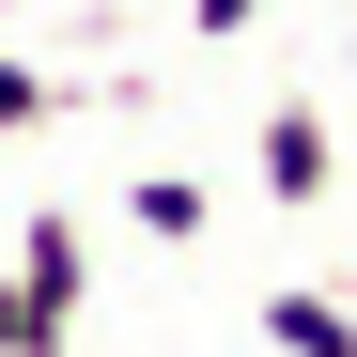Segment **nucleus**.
Masks as SVG:
<instances>
[{"mask_svg":"<svg viewBox=\"0 0 357 357\" xmlns=\"http://www.w3.org/2000/svg\"><path fill=\"white\" fill-rule=\"evenodd\" d=\"M16 295H31V357H63V342H78V295H93V233H78L63 202L16 233Z\"/></svg>","mask_w":357,"mask_h":357,"instance_id":"obj_1","label":"nucleus"},{"mask_svg":"<svg viewBox=\"0 0 357 357\" xmlns=\"http://www.w3.org/2000/svg\"><path fill=\"white\" fill-rule=\"evenodd\" d=\"M249 187H264V202H295V218L342 187V140H326V109H311V93H280L264 125H249Z\"/></svg>","mask_w":357,"mask_h":357,"instance_id":"obj_2","label":"nucleus"},{"mask_svg":"<svg viewBox=\"0 0 357 357\" xmlns=\"http://www.w3.org/2000/svg\"><path fill=\"white\" fill-rule=\"evenodd\" d=\"M264 342H280V357H357V295L280 280V295H264Z\"/></svg>","mask_w":357,"mask_h":357,"instance_id":"obj_3","label":"nucleus"},{"mask_svg":"<svg viewBox=\"0 0 357 357\" xmlns=\"http://www.w3.org/2000/svg\"><path fill=\"white\" fill-rule=\"evenodd\" d=\"M125 218L155 233V249H202V233H218V187H202V171H140V187H125Z\"/></svg>","mask_w":357,"mask_h":357,"instance_id":"obj_4","label":"nucleus"},{"mask_svg":"<svg viewBox=\"0 0 357 357\" xmlns=\"http://www.w3.org/2000/svg\"><path fill=\"white\" fill-rule=\"evenodd\" d=\"M47 109H63V93H47V63H16V47H0V140H31Z\"/></svg>","mask_w":357,"mask_h":357,"instance_id":"obj_5","label":"nucleus"},{"mask_svg":"<svg viewBox=\"0 0 357 357\" xmlns=\"http://www.w3.org/2000/svg\"><path fill=\"white\" fill-rule=\"evenodd\" d=\"M249 16H264V0H187V31H202V47H233Z\"/></svg>","mask_w":357,"mask_h":357,"instance_id":"obj_6","label":"nucleus"},{"mask_svg":"<svg viewBox=\"0 0 357 357\" xmlns=\"http://www.w3.org/2000/svg\"><path fill=\"white\" fill-rule=\"evenodd\" d=\"M0 357H31V295L16 280H0Z\"/></svg>","mask_w":357,"mask_h":357,"instance_id":"obj_7","label":"nucleus"}]
</instances>
